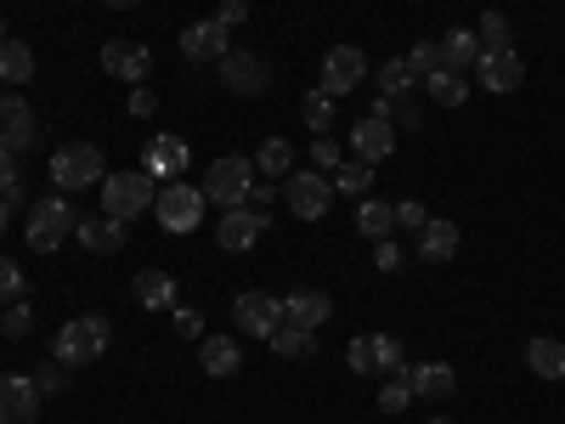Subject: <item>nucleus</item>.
I'll list each match as a JSON object with an SVG mask.
<instances>
[{
    "label": "nucleus",
    "instance_id": "1",
    "mask_svg": "<svg viewBox=\"0 0 565 424\" xmlns=\"http://www.w3.org/2000/svg\"><path fill=\"white\" fill-rule=\"evenodd\" d=\"M74 226H79V210H74L63 193H52V199H40V204L29 210L23 239H29V250H34V255H57V250L74 239Z\"/></svg>",
    "mask_w": 565,
    "mask_h": 424
},
{
    "label": "nucleus",
    "instance_id": "2",
    "mask_svg": "<svg viewBox=\"0 0 565 424\" xmlns=\"http://www.w3.org/2000/svg\"><path fill=\"white\" fill-rule=\"evenodd\" d=\"M103 148L97 141H63V148L52 153V187L57 193H85V187H103Z\"/></svg>",
    "mask_w": 565,
    "mask_h": 424
},
{
    "label": "nucleus",
    "instance_id": "3",
    "mask_svg": "<svg viewBox=\"0 0 565 424\" xmlns=\"http://www.w3.org/2000/svg\"><path fill=\"white\" fill-rule=\"evenodd\" d=\"M153 199H159V187H153L148 170H114V176H103V215H114L125 226L136 215H148Z\"/></svg>",
    "mask_w": 565,
    "mask_h": 424
},
{
    "label": "nucleus",
    "instance_id": "4",
    "mask_svg": "<svg viewBox=\"0 0 565 424\" xmlns=\"http://www.w3.org/2000/svg\"><path fill=\"white\" fill-rule=\"evenodd\" d=\"M108 346H114V328H108V317H68V322L57 328V346H52V357H57L63 368H85V362H97Z\"/></svg>",
    "mask_w": 565,
    "mask_h": 424
},
{
    "label": "nucleus",
    "instance_id": "5",
    "mask_svg": "<svg viewBox=\"0 0 565 424\" xmlns=\"http://www.w3.org/2000/svg\"><path fill=\"white\" fill-rule=\"evenodd\" d=\"M249 187H255V159H244V153H226L204 170V199L215 210H238L249 199Z\"/></svg>",
    "mask_w": 565,
    "mask_h": 424
},
{
    "label": "nucleus",
    "instance_id": "6",
    "mask_svg": "<svg viewBox=\"0 0 565 424\" xmlns=\"http://www.w3.org/2000/svg\"><path fill=\"white\" fill-rule=\"evenodd\" d=\"M282 204H289L295 221H322L328 204H334V176H322V170H289V176H282Z\"/></svg>",
    "mask_w": 565,
    "mask_h": 424
},
{
    "label": "nucleus",
    "instance_id": "7",
    "mask_svg": "<svg viewBox=\"0 0 565 424\" xmlns=\"http://www.w3.org/2000/svg\"><path fill=\"white\" fill-rule=\"evenodd\" d=\"M210 199H204V187H186V181H164L159 187V199H153V215L164 232H199Z\"/></svg>",
    "mask_w": 565,
    "mask_h": 424
},
{
    "label": "nucleus",
    "instance_id": "8",
    "mask_svg": "<svg viewBox=\"0 0 565 424\" xmlns=\"http://www.w3.org/2000/svg\"><path fill=\"white\" fill-rule=\"evenodd\" d=\"M232 322H238V335H249V340H271L282 328V300L266 295V289H238V300H232Z\"/></svg>",
    "mask_w": 565,
    "mask_h": 424
},
{
    "label": "nucleus",
    "instance_id": "9",
    "mask_svg": "<svg viewBox=\"0 0 565 424\" xmlns=\"http://www.w3.org/2000/svg\"><path fill=\"white\" fill-rule=\"evenodd\" d=\"M476 74L487 91H498V97H509V91H521V80H526V63H521V52L514 45H481V57H476Z\"/></svg>",
    "mask_w": 565,
    "mask_h": 424
},
{
    "label": "nucleus",
    "instance_id": "10",
    "mask_svg": "<svg viewBox=\"0 0 565 424\" xmlns=\"http://www.w3.org/2000/svg\"><path fill=\"white\" fill-rule=\"evenodd\" d=\"M367 80V52L362 45H328V57H322V91L328 97H351V91Z\"/></svg>",
    "mask_w": 565,
    "mask_h": 424
},
{
    "label": "nucleus",
    "instance_id": "11",
    "mask_svg": "<svg viewBox=\"0 0 565 424\" xmlns=\"http://www.w3.org/2000/svg\"><path fill=\"white\" fill-rule=\"evenodd\" d=\"M40 402L34 373H0V424H40Z\"/></svg>",
    "mask_w": 565,
    "mask_h": 424
},
{
    "label": "nucleus",
    "instance_id": "12",
    "mask_svg": "<svg viewBox=\"0 0 565 424\" xmlns=\"http://www.w3.org/2000/svg\"><path fill=\"white\" fill-rule=\"evenodd\" d=\"M141 170L153 181H181V170H193V153H186V141L175 130H159V136H148V148H141Z\"/></svg>",
    "mask_w": 565,
    "mask_h": 424
},
{
    "label": "nucleus",
    "instance_id": "13",
    "mask_svg": "<svg viewBox=\"0 0 565 424\" xmlns=\"http://www.w3.org/2000/svg\"><path fill=\"white\" fill-rule=\"evenodd\" d=\"M215 68H221V85L232 91V97H260V91L271 85V68L255 52H226Z\"/></svg>",
    "mask_w": 565,
    "mask_h": 424
},
{
    "label": "nucleus",
    "instance_id": "14",
    "mask_svg": "<svg viewBox=\"0 0 565 424\" xmlns=\"http://www.w3.org/2000/svg\"><path fill=\"white\" fill-rule=\"evenodd\" d=\"M266 226H271V215H260V210L238 204V210H226V215H221L215 244H221L226 255H244V250H255V244H260V232H266Z\"/></svg>",
    "mask_w": 565,
    "mask_h": 424
},
{
    "label": "nucleus",
    "instance_id": "15",
    "mask_svg": "<svg viewBox=\"0 0 565 424\" xmlns=\"http://www.w3.org/2000/svg\"><path fill=\"white\" fill-rule=\"evenodd\" d=\"M351 153H356L362 165H385V159L396 153V125L362 114V119L351 125Z\"/></svg>",
    "mask_w": 565,
    "mask_h": 424
},
{
    "label": "nucleus",
    "instance_id": "16",
    "mask_svg": "<svg viewBox=\"0 0 565 424\" xmlns=\"http://www.w3.org/2000/svg\"><path fill=\"white\" fill-rule=\"evenodd\" d=\"M103 74H114L125 85H141L153 74V52H148V45H136V40H108L103 45Z\"/></svg>",
    "mask_w": 565,
    "mask_h": 424
},
{
    "label": "nucleus",
    "instance_id": "17",
    "mask_svg": "<svg viewBox=\"0 0 565 424\" xmlns=\"http://www.w3.org/2000/svg\"><path fill=\"white\" fill-rule=\"evenodd\" d=\"M226 52H232V34H226L215 18L181 29V57H186V63H221Z\"/></svg>",
    "mask_w": 565,
    "mask_h": 424
},
{
    "label": "nucleus",
    "instance_id": "18",
    "mask_svg": "<svg viewBox=\"0 0 565 424\" xmlns=\"http://www.w3.org/2000/svg\"><path fill=\"white\" fill-rule=\"evenodd\" d=\"M34 136H40V125H34V108L18 97V91H7V97H0V148L23 153Z\"/></svg>",
    "mask_w": 565,
    "mask_h": 424
},
{
    "label": "nucleus",
    "instance_id": "19",
    "mask_svg": "<svg viewBox=\"0 0 565 424\" xmlns=\"http://www.w3.org/2000/svg\"><path fill=\"white\" fill-rule=\"evenodd\" d=\"M74 239H79L90 255H119V250L130 244V226H125V221H114V215H79Z\"/></svg>",
    "mask_w": 565,
    "mask_h": 424
},
{
    "label": "nucleus",
    "instance_id": "20",
    "mask_svg": "<svg viewBox=\"0 0 565 424\" xmlns=\"http://www.w3.org/2000/svg\"><path fill=\"white\" fill-rule=\"evenodd\" d=\"M407 385L418 402H447L458 391V373H452V362H418V368L407 362Z\"/></svg>",
    "mask_w": 565,
    "mask_h": 424
},
{
    "label": "nucleus",
    "instance_id": "21",
    "mask_svg": "<svg viewBox=\"0 0 565 424\" xmlns=\"http://www.w3.org/2000/svg\"><path fill=\"white\" fill-rule=\"evenodd\" d=\"M334 317V300H328L322 289H295V295H282V322H295V328H317Z\"/></svg>",
    "mask_w": 565,
    "mask_h": 424
},
{
    "label": "nucleus",
    "instance_id": "22",
    "mask_svg": "<svg viewBox=\"0 0 565 424\" xmlns=\"http://www.w3.org/2000/svg\"><path fill=\"white\" fill-rule=\"evenodd\" d=\"M413 239H418V261H430V266H441V261L458 255V226L441 221V215H430V221L413 232Z\"/></svg>",
    "mask_w": 565,
    "mask_h": 424
},
{
    "label": "nucleus",
    "instance_id": "23",
    "mask_svg": "<svg viewBox=\"0 0 565 424\" xmlns=\"http://www.w3.org/2000/svg\"><path fill=\"white\" fill-rule=\"evenodd\" d=\"M199 362H204L210 380H232V373L244 368V351H238V340H226V335H204L199 340Z\"/></svg>",
    "mask_w": 565,
    "mask_h": 424
},
{
    "label": "nucleus",
    "instance_id": "24",
    "mask_svg": "<svg viewBox=\"0 0 565 424\" xmlns=\"http://www.w3.org/2000/svg\"><path fill=\"white\" fill-rule=\"evenodd\" d=\"M130 295H136V306H148V311H175V277L148 266V272H136Z\"/></svg>",
    "mask_w": 565,
    "mask_h": 424
},
{
    "label": "nucleus",
    "instance_id": "25",
    "mask_svg": "<svg viewBox=\"0 0 565 424\" xmlns=\"http://www.w3.org/2000/svg\"><path fill=\"white\" fill-rule=\"evenodd\" d=\"M356 232L362 239H391L396 232V204H385V199H356Z\"/></svg>",
    "mask_w": 565,
    "mask_h": 424
},
{
    "label": "nucleus",
    "instance_id": "26",
    "mask_svg": "<svg viewBox=\"0 0 565 424\" xmlns=\"http://www.w3.org/2000/svg\"><path fill=\"white\" fill-rule=\"evenodd\" d=\"M0 80H7L12 91L34 80V52H29V45H23V40H12V34H7V40H0Z\"/></svg>",
    "mask_w": 565,
    "mask_h": 424
},
{
    "label": "nucleus",
    "instance_id": "27",
    "mask_svg": "<svg viewBox=\"0 0 565 424\" xmlns=\"http://www.w3.org/2000/svg\"><path fill=\"white\" fill-rule=\"evenodd\" d=\"M526 368L537 373V380H565V346L548 340V335H537V340L526 346Z\"/></svg>",
    "mask_w": 565,
    "mask_h": 424
},
{
    "label": "nucleus",
    "instance_id": "28",
    "mask_svg": "<svg viewBox=\"0 0 565 424\" xmlns=\"http://www.w3.org/2000/svg\"><path fill=\"white\" fill-rule=\"evenodd\" d=\"M441 57H447V68H476V57H481V34L476 29H447L441 34Z\"/></svg>",
    "mask_w": 565,
    "mask_h": 424
},
{
    "label": "nucleus",
    "instance_id": "29",
    "mask_svg": "<svg viewBox=\"0 0 565 424\" xmlns=\"http://www.w3.org/2000/svg\"><path fill=\"white\" fill-rule=\"evenodd\" d=\"M255 170H260L266 181H282V170H295V148H289L282 136H266L260 153H255Z\"/></svg>",
    "mask_w": 565,
    "mask_h": 424
},
{
    "label": "nucleus",
    "instance_id": "30",
    "mask_svg": "<svg viewBox=\"0 0 565 424\" xmlns=\"http://www.w3.org/2000/svg\"><path fill=\"white\" fill-rule=\"evenodd\" d=\"M424 85H430V103H441V108H463V97H469V80L458 68H436Z\"/></svg>",
    "mask_w": 565,
    "mask_h": 424
},
{
    "label": "nucleus",
    "instance_id": "31",
    "mask_svg": "<svg viewBox=\"0 0 565 424\" xmlns=\"http://www.w3.org/2000/svg\"><path fill=\"white\" fill-rule=\"evenodd\" d=\"M373 85H380V97H407V91L418 85V74L407 68V57H391V63H380Z\"/></svg>",
    "mask_w": 565,
    "mask_h": 424
},
{
    "label": "nucleus",
    "instance_id": "32",
    "mask_svg": "<svg viewBox=\"0 0 565 424\" xmlns=\"http://www.w3.org/2000/svg\"><path fill=\"white\" fill-rule=\"evenodd\" d=\"M367 187H373V165H362V159H340V170H334V193H345V199H367Z\"/></svg>",
    "mask_w": 565,
    "mask_h": 424
},
{
    "label": "nucleus",
    "instance_id": "33",
    "mask_svg": "<svg viewBox=\"0 0 565 424\" xmlns=\"http://www.w3.org/2000/svg\"><path fill=\"white\" fill-rule=\"evenodd\" d=\"M407 407H413V385H407V368H396L391 380L380 385V413L396 418V413H407Z\"/></svg>",
    "mask_w": 565,
    "mask_h": 424
},
{
    "label": "nucleus",
    "instance_id": "34",
    "mask_svg": "<svg viewBox=\"0 0 565 424\" xmlns=\"http://www.w3.org/2000/svg\"><path fill=\"white\" fill-rule=\"evenodd\" d=\"M300 119H306V125H311L317 136H328V125H334V97H328V91L317 85V91H311V97L300 103Z\"/></svg>",
    "mask_w": 565,
    "mask_h": 424
},
{
    "label": "nucleus",
    "instance_id": "35",
    "mask_svg": "<svg viewBox=\"0 0 565 424\" xmlns=\"http://www.w3.org/2000/svg\"><path fill=\"white\" fill-rule=\"evenodd\" d=\"M277 357H311V328H295V322H282L277 335L266 340Z\"/></svg>",
    "mask_w": 565,
    "mask_h": 424
},
{
    "label": "nucleus",
    "instance_id": "36",
    "mask_svg": "<svg viewBox=\"0 0 565 424\" xmlns=\"http://www.w3.org/2000/svg\"><path fill=\"white\" fill-rule=\"evenodd\" d=\"M407 68H413L418 80H430L436 68H447V57H441V40H418L413 52H407Z\"/></svg>",
    "mask_w": 565,
    "mask_h": 424
},
{
    "label": "nucleus",
    "instance_id": "37",
    "mask_svg": "<svg viewBox=\"0 0 565 424\" xmlns=\"http://www.w3.org/2000/svg\"><path fill=\"white\" fill-rule=\"evenodd\" d=\"M367 340H373V373H396V368H407L396 335H367Z\"/></svg>",
    "mask_w": 565,
    "mask_h": 424
},
{
    "label": "nucleus",
    "instance_id": "38",
    "mask_svg": "<svg viewBox=\"0 0 565 424\" xmlns=\"http://www.w3.org/2000/svg\"><path fill=\"white\" fill-rule=\"evenodd\" d=\"M0 335H7V340H29L34 335V311L23 300H12L7 311H0Z\"/></svg>",
    "mask_w": 565,
    "mask_h": 424
},
{
    "label": "nucleus",
    "instance_id": "39",
    "mask_svg": "<svg viewBox=\"0 0 565 424\" xmlns=\"http://www.w3.org/2000/svg\"><path fill=\"white\" fill-rule=\"evenodd\" d=\"M23 289H29V277H23V266H18L12 255H0V306H12V300H23Z\"/></svg>",
    "mask_w": 565,
    "mask_h": 424
},
{
    "label": "nucleus",
    "instance_id": "40",
    "mask_svg": "<svg viewBox=\"0 0 565 424\" xmlns=\"http://www.w3.org/2000/svg\"><path fill=\"white\" fill-rule=\"evenodd\" d=\"M476 34H481V45H509V18H503V12L492 7V12H481Z\"/></svg>",
    "mask_w": 565,
    "mask_h": 424
},
{
    "label": "nucleus",
    "instance_id": "41",
    "mask_svg": "<svg viewBox=\"0 0 565 424\" xmlns=\"http://www.w3.org/2000/svg\"><path fill=\"white\" fill-rule=\"evenodd\" d=\"M170 322H175V335H181V340H204V317H199V306H175Z\"/></svg>",
    "mask_w": 565,
    "mask_h": 424
},
{
    "label": "nucleus",
    "instance_id": "42",
    "mask_svg": "<svg viewBox=\"0 0 565 424\" xmlns=\"http://www.w3.org/2000/svg\"><path fill=\"white\" fill-rule=\"evenodd\" d=\"M215 23H221L226 34H238V29L249 23V0H221V7H215Z\"/></svg>",
    "mask_w": 565,
    "mask_h": 424
},
{
    "label": "nucleus",
    "instance_id": "43",
    "mask_svg": "<svg viewBox=\"0 0 565 424\" xmlns=\"http://www.w3.org/2000/svg\"><path fill=\"white\" fill-rule=\"evenodd\" d=\"M34 385H40V396H57V391L68 385V368H63V362L52 357V362H45V368L34 373Z\"/></svg>",
    "mask_w": 565,
    "mask_h": 424
},
{
    "label": "nucleus",
    "instance_id": "44",
    "mask_svg": "<svg viewBox=\"0 0 565 424\" xmlns=\"http://www.w3.org/2000/svg\"><path fill=\"white\" fill-rule=\"evenodd\" d=\"M311 165H317V170H340V141H334V136H317V141H311Z\"/></svg>",
    "mask_w": 565,
    "mask_h": 424
},
{
    "label": "nucleus",
    "instance_id": "45",
    "mask_svg": "<svg viewBox=\"0 0 565 424\" xmlns=\"http://www.w3.org/2000/svg\"><path fill=\"white\" fill-rule=\"evenodd\" d=\"M345 362H351V373H373V340H367V335H356V340H351V351H345Z\"/></svg>",
    "mask_w": 565,
    "mask_h": 424
},
{
    "label": "nucleus",
    "instance_id": "46",
    "mask_svg": "<svg viewBox=\"0 0 565 424\" xmlns=\"http://www.w3.org/2000/svg\"><path fill=\"white\" fill-rule=\"evenodd\" d=\"M402 261H407V255H402L391 239H380V244H373V266H380L385 277H391V272H402Z\"/></svg>",
    "mask_w": 565,
    "mask_h": 424
},
{
    "label": "nucleus",
    "instance_id": "47",
    "mask_svg": "<svg viewBox=\"0 0 565 424\" xmlns=\"http://www.w3.org/2000/svg\"><path fill=\"white\" fill-rule=\"evenodd\" d=\"M244 204H249V210H260V215H266V210H271V204H277V181H266V176H260V181H255V187H249V199H244Z\"/></svg>",
    "mask_w": 565,
    "mask_h": 424
},
{
    "label": "nucleus",
    "instance_id": "48",
    "mask_svg": "<svg viewBox=\"0 0 565 424\" xmlns=\"http://www.w3.org/2000/svg\"><path fill=\"white\" fill-rule=\"evenodd\" d=\"M424 221H430V215H424V204H418V199H407V204H396V226H402V232H418Z\"/></svg>",
    "mask_w": 565,
    "mask_h": 424
},
{
    "label": "nucleus",
    "instance_id": "49",
    "mask_svg": "<svg viewBox=\"0 0 565 424\" xmlns=\"http://www.w3.org/2000/svg\"><path fill=\"white\" fill-rule=\"evenodd\" d=\"M153 108H159L153 91H148V85H130V114H136V119H153Z\"/></svg>",
    "mask_w": 565,
    "mask_h": 424
},
{
    "label": "nucleus",
    "instance_id": "50",
    "mask_svg": "<svg viewBox=\"0 0 565 424\" xmlns=\"http://www.w3.org/2000/svg\"><path fill=\"white\" fill-rule=\"evenodd\" d=\"M18 187V170H12V148H0V193H12Z\"/></svg>",
    "mask_w": 565,
    "mask_h": 424
},
{
    "label": "nucleus",
    "instance_id": "51",
    "mask_svg": "<svg viewBox=\"0 0 565 424\" xmlns=\"http://www.w3.org/2000/svg\"><path fill=\"white\" fill-rule=\"evenodd\" d=\"M108 12H130V7H141V0H103Z\"/></svg>",
    "mask_w": 565,
    "mask_h": 424
},
{
    "label": "nucleus",
    "instance_id": "52",
    "mask_svg": "<svg viewBox=\"0 0 565 424\" xmlns=\"http://www.w3.org/2000/svg\"><path fill=\"white\" fill-rule=\"evenodd\" d=\"M7 226H12V204H7V199H0V232H7Z\"/></svg>",
    "mask_w": 565,
    "mask_h": 424
},
{
    "label": "nucleus",
    "instance_id": "53",
    "mask_svg": "<svg viewBox=\"0 0 565 424\" xmlns=\"http://www.w3.org/2000/svg\"><path fill=\"white\" fill-rule=\"evenodd\" d=\"M0 40H7V18H0Z\"/></svg>",
    "mask_w": 565,
    "mask_h": 424
},
{
    "label": "nucleus",
    "instance_id": "54",
    "mask_svg": "<svg viewBox=\"0 0 565 424\" xmlns=\"http://www.w3.org/2000/svg\"><path fill=\"white\" fill-rule=\"evenodd\" d=\"M430 424H452V418H430Z\"/></svg>",
    "mask_w": 565,
    "mask_h": 424
}]
</instances>
